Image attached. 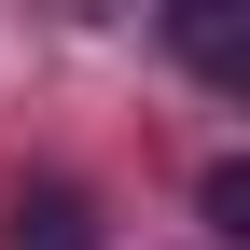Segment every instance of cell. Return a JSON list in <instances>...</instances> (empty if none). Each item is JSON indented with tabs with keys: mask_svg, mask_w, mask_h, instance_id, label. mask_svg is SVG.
Instances as JSON below:
<instances>
[{
	"mask_svg": "<svg viewBox=\"0 0 250 250\" xmlns=\"http://www.w3.org/2000/svg\"><path fill=\"white\" fill-rule=\"evenodd\" d=\"M14 250H98V208L70 181H42V195H14Z\"/></svg>",
	"mask_w": 250,
	"mask_h": 250,
	"instance_id": "6da1fadb",
	"label": "cell"
},
{
	"mask_svg": "<svg viewBox=\"0 0 250 250\" xmlns=\"http://www.w3.org/2000/svg\"><path fill=\"white\" fill-rule=\"evenodd\" d=\"M181 56H195V70H250V42H236V14H181Z\"/></svg>",
	"mask_w": 250,
	"mask_h": 250,
	"instance_id": "7a4b0ae2",
	"label": "cell"
}]
</instances>
